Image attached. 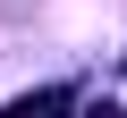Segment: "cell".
Returning <instances> with one entry per match:
<instances>
[{
	"instance_id": "obj_1",
	"label": "cell",
	"mask_w": 127,
	"mask_h": 118,
	"mask_svg": "<svg viewBox=\"0 0 127 118\" xmlns=\"http://www.w3.org/2000/svg\"><path fill=\"white\" fill-rule=\"evenodd\" d=\"M68 110H76V93H68V84H42V93H17L0 118H68Z\"/></svg>"
},
{
	"instance_id": "obj_2",
	"label": "cell",
	"mask_w": 127,
	"mask_h": 118,
	"mask_svg": "<svg viewBox=\"0 0 127 118\" xmlns=\"http://www.w3.org/2000/svg\"><path fill=\"white\" fill-rule=\"evenodd\" d=\"M85 118H127V110H110V101H93V110H85Z\"/></svg>"
}]
</instances>
